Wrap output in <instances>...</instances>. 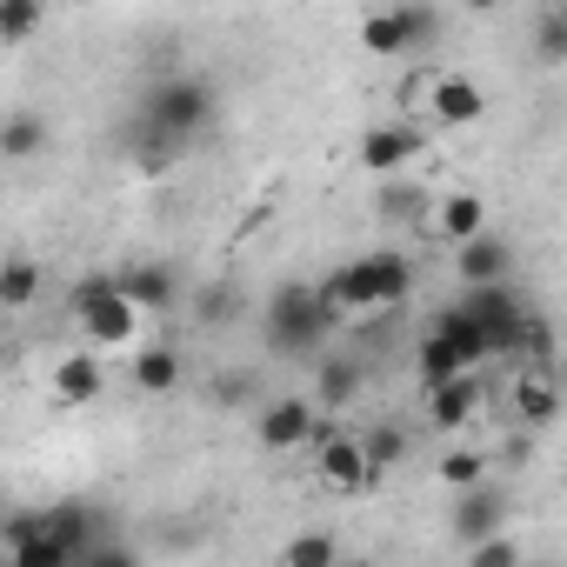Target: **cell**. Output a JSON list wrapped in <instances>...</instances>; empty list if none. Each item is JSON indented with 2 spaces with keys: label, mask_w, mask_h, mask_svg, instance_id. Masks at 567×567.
Instances as JSON below:
<instances>
[{
  "label": "cell",
  "mask_w": 567,
  "mask_h": 567,
  "mask_svg": "<svg viewBox=\"0 0 567 567\" xmlns=\"http://www.w3.org/2000/svg\"><path fill=\"white\" fill-rule=\"evenodd\" d=\"M414 368H421V394H434V388H447V381H461V374H474L467 368V354L447 341V334H421V348H414Z\"/></svg>",
  "instance_id": "cell-16"
},
{
  "label": "cell",
  "mask_w": 567,
  "mask_h": 567,
  "mask_svg": "<svg viewBox=\"0 0 567 567\" xmlns=\"http://www.w3.org/2000/svg\"><path fill=\"white\" fill-rule=\"evenodd\" d=\"M434 28H441L434 8H388V14L361 21V48L368 54H414L421 41H434Z\"/></svg>",
  "instance_id": "cell-8"
},
{
  "label": "cell",
  "mask_w": 567,
  "mask_h": 567,
  "mask_svg": "<svg viewBox=\"0 0 567 567\" xmlns=\"http://www.w3.org/2000/svg\"><path fill=\"white\" fill-rule=\"evenodd\" d=\"M328 295H334L341 315H388V308H401V301L414 295V267H408V254L374 247V254H354V260L328 280Z\"/></svg>",
  "instance_id": "cell-2"
},
{
  "label": "cell",
  "mask_w": 567,
  "mask_h": 567,
  "mask_svg": "<svg viewBox=\"0 0 567 567\" xmlns=\"http://www.w3.org/2000/svg\"><path fill=\"white\" fill-rule=\"evenodd\" d=\"M74 321L94 348H121L141 328V308L121 295V280H81L74 288Z\"/></svg>",
  "instance_id": "cell-4"
},
{
  "label": "cell",
  "mask_w": 567,
  "mask_h": 567,
  "mask_svg": "<svg viewBox=\"0 0 567 567\" xmlns=\"http://www.w3.org/2000/svg\"><path fill=\"white\" fill-rule=\"evenodd\" d=\"M408 207H421V194H414V187H394V194H381V214H388V220H408Z\"/></svg>",
  "instance_id": "cell-33"
},
{
  "label": "cell",
  "mask_w": 567,
  "mask_h": 567,
  "mask_svg": "<svg viewBox=\"0 0 567 567\" xmlns=\"http://www.w3.org/2000/svg\"><path fill=\"white\" fill-rule=\"evenodd\" d=\"M334 328H341V308H334V295H328V280H321V288H315V280H288V288L267 301V321H260L267 348L288 354V361L321 354Z\"/></svg>",
  "instance_id": "cell-1"
},
{
  "label": "cell",
  "mask_w": 567,
  "mask_h": 567,
  "mask_svg": "<svg viewBox=\"0 0 567 567\" xmlns=\"http://www.w3.org/2000/svg\"><path fill=\"white\" fill-rule=\"evenodd\" d=\"M254 434H260V447H267V454L315 447V434H321V408H315L308 394H280V401H267V408H260Z\"/></svg>",
  "instance_id": "cell-7"
},
{
  "label": "cell",
  "mask_w": 567,
  "mask_h": 567,
  "mask_svg": "<svg viewBox=\"0 0 567 567\" xmlns=\"http://www.w3.org/2000/svg\"><path fill=\"white\" fill-rule=\"evenodd\" d=\"M421 127H408V121H381V127H368L361 134V167L368 174H401L408 161H421Z\"/></svg>",
  "instance_id": "cell-10"
},
{
  "label": "cell",
  "mask_w": 567,
  "mask_h": 567,
  "mask_svg": "<svg viewBox=\"0 0 567 567\" xmlns=\"http://www.w3.org/2000/svg\"><path fill=\"white\" fill-rule=\"evenodd\" d=\"M41 147H48V121L34 107H14L0 121V161H34Z\"/></svg>",
  "instance_id": "cell-20"
},
{
  "label": "cell",
  "mask_w": 567,
  "mask_h": 567,
  "mask_svg": "<svg viewBox=\"0 0 567 567\" xmlns=\"http://www.w3.org/2000/svg\"><path fill=\"white\" fill-rule=\"evenodd\" d=\"M434 227H441L454 247H467V240L487 234V200H481V194H447V200L434 207Z\"/></svg>",
  "instance_id": "cell-17"
},
{
  "label": "cell",
  "mask_w": 567,
  "mask_h": 567,
  "mask_svg": "<svg viewBox=\"0 0 567 567\" xmlns=\"http://www.w3.org/2000/svg\"><path fill=\"white\" fill-rule=\"evenodd\" d=\"M41 514H48V534H54L74 560H81L87 547H101V540H107V534H101V514H94L87 501H54V507H41Z\"/></svg>",
  "instance_id": "cell-14"
},
{
  "label": "cell",
  "mask_w": 567,
  "mask_h": 567,
  "mask_svg": "<svg viewBox=\"0 0 567 567\" xmlns=\"http://www.w3.org/2000/svg\"><path fill=\"white\" fill-rule=\"evenodd\" d=\"M507 527V494L494 487V481H481V487H467L461 501H454V540L461 547H481V540H494Z\"/></svg>",
  "instance_id": "cell-9"
},
{
  "label": "cell",
  "mask_w": 567,
  "mask_h": 567,
  "mask_svg": "<svg viewBox=\"0 0 567 567\" xmlns=\"http://www.w3.org/2000/svg\"><path fill=\"white\" fill-rule=\"evenodd\" d=\"M540 567H554V560H540Z\"/></svg>",
  "instance_id": "cell-36"
},
{
  "label": "cell",
  "mask_w": 567,
  "mask_h": 567,
  "mask_svg": "<svg viewBox=\"0 0 567 567\" xmlns=\"http://www.w3.org/2000/svg\"><path fill=\"white\" fill-rule=\"evenodd\" d=\"M101 388H107V374H101V361H94V354H68V361L54 368V401H68V408L101 401Z\"/></svg>",
  "instance_id": "cell-18"
},
{
  "label": "cell",
  "mask_w": 567,
  "mask_h": 567,
  "mask_svg": "<svg viewBox=\"0 0 567 567\" xmlns=\"http://www.w3.org/2000/svg\"><path fill=\"white\" fill-rule=\"evenodd\" d=\"M254 394V381H247V368H234L227 381H220V401H247Z\"/></svg>",
  "instance_id": "cell-34"
},
{
  "label": "cell",
  "mask_w": 567,
  "mask_h": 567,
  "mask_svg": "<svg viewBox=\"0 0 567 567\" xmlns=\"http://www.w3.org/2000/svg\"><path fill=\"white\" fill-rule=\"evenodd\" d=\"M134 388H141V394H167V388H181V354H174V348H147V354L134 361Z\"/></svg>",
  "instance_id": "cell-25"
},
{
  "label": "cell",
  "mask_w": 567,
  "mask_h": 567,
  "mask_svg": "<svg viewBox=\"0 0 567 567\" xmlns=\"http://www.w3.org/2000/svg\"><path fill=\"white\" fill-rule=\"evenodd\" d=\"M41 28V8L34 0H0V41H28Z\"/></svg>",
  "instance_id": "cell-29"
},
{
  "label": "cell",
  "mask_w": 567,
  "mask_h": 567,
  "mask_svg": "<svg viewBox=\"0 0 567 567\" xmlns=\"http://www.w3.org/2000/svg\"><path fill=\"white\" fill-rule=\"evenodd\" d=\"M481 408H487L481 374H461V381H447V388H434V394H427V427H434V434H461Z\"/></svg>",
  "instance_id": "cell-12"
},
{
  "label": "cell",
  "mask_w": 567,
  "mask_h": 567,
  "mask_svg": "<svg viewBox=\"0 0 567 567\" xmlns=\"http://www.w3.org/2000/svg\"><path fill=\"white\" fill-rule=\"evenodd\" d=\"M514 414H520V427H554L560 421V388L547 374H520L514 381Z\"/></svg>",
  "instance_id": "cell-19"
},
{
  "label": "cell",
  "mask_w": 567,
  "mask_h": 567,
  "mask_svg": "<svg viewBox=\"0 0 567 567\" xmlns=\"http://www.w3.org/2000/svg\"><path fill=\"white\" fill-rule=\"evenodd\" d=\"M527 41H534V61H540V68H560V61H567V8H540Z\"/></svg>",
  "instance_id": "cell-24"
},
{
  "label": "cell",
  "mask_w": 567,
  "mask_h": 567,
  "mask_svg": "<svg viewBox=\"0 0 567 567\" xmlns=\"http://www.w3.org/2000/svg\"><path fill=\"white\" fill-rule=\"evenodd\" d=\"M427 114H434L441 127H474V121L487 114V94H481L467 74H434V81H427Z\"/></svg>",
  "instance_id": "cell-11"
},
{
  "label": "cell",
  "mask_w": 567,
  "mask_h": 567,
  "mask_svg": "<svg viewBox=\"0 0 567 567\" xmlns=\"http://www.w3.org/2000/svg\"><path fill=\"white\" fill-rule=\"evenodd\" d=\"M121 295H127L141 315H174V308H181V274L161 267V260H141V267L121 274Z\"/></svg>",
  "instance_id": "cell-13"
},
{
  "label": "cell",
  "mask_w": 567,
  "mask_h": 567,
  "mask_svg": "<svg viewBox=\"0 0 567 567\" xmlns=\"http://www.w3.org/2000/svg\"><path fill=\"white\" fill-rule=\"evenodd\" d=\"M48 534V514H34V507H14L8 514V527H0V540H8V554H21L28 540H41Z\"/></svg>",
  "instance_id": "cell-30"
},
{
  "label": "cell",
  "mask_w": 567,
  "mask_h": 567,
  "mask_svg": "<svg viewBox=\"0 0 567 567\" xmlns=\"http://www.w3.org/2000/svg\"><path fill=\"white\" fill-rule=\"evenodd\" d=\"M454 267H461L467 288H501L507 267H514V247H507L501 234H481V240H467V247L454 254Z\"/></svg>",
  "instance_id": "cell-15"
},
{
  "label": "cell",
  "mask_w": 567,
  "mask_h": 567,
  "mask_svg": "<svg viewBox=\"0 0 567 567\" xmlns=\"http://www.w3.org/2000/svg\"><path fill=\"white\" fill-rule=\"evenodd\" d=\"M467 567H527V560H520V547H514L507 534H494V540L467 547Z\"/></svg>",
  "instance_id": "cell-31"
},
{
  "label": "cell",
  "mask_w": 567,
  "mask_h": 567,
  "mask_svg": "<svg viewBox=\"0 0 567 567\" xmlns=\"http://www.w3.org/2000/svg\"><path fill=\"white\" fill-rule=\"evenodd\" d=\"M280 567H341V547L328 527H301L288 547H280Z\"/></svg>",
  "instance_id": "cell-23"
},
{
  "label": "cell",
  "mask_w": 567,
  "mask_h": 567,
  "mask_svg": "<svg viewBox=\"0 0 567 567\" xmlns=\"http://www.w3.org/2000/svg\"><path fill=\"white\" fill-rule=\"evenodd\" d=\"M361 394V361H321V408H348Z\"/></svg>",
  "instance_id": "cell-26"
},
{
  "label": "cell",
  "mask_w": 567,
  "mask_h": 567,
  "mask_svg": "<svg viewBox=\"0 0 567 567\" xmlns=\"http://www.w3.org/2000/svg\"><path fill=\"white\" fill-rule=\"evenodd\" d=\"M434 474H441L454 494H467V487H481V481H487V461H481V454H447Z\"/></svg>",
  "instance_id": "cell-28"
},
{
  "label": "cell",
  "mask_w": 567,
  "mask_h": 567,
  "mask_svg": "<svg viewBox=\"0 0 567 567\" xmlns=\"http://www.w3.org/2000/svg\"><path fill=\"white\" fill-rule=\"evenodd\" d=\"M34 295H41V267H34L28 254H14L8 267H0V308H8V315H28Z\"/></svg>",
  "instance_id": "cell-22"
},
{
  "label": "cell",
  "mask_w": 567,
  "mask_h": 567,
  "mask_svg": "<svg viewBox=\"0 0 567 567\" xmlns=\"http://www.w3.org/2000/svg\"><path fill=\"white\" fill-rule=\"evenodd\" d=\"M454 308H461L474 328H487L501 354H507V348H520V341H527V328H534V315L520 308V295L507 288V280H501V288H467Z\"/></svg>",
  "instance_id": "cell-5"
},
{
  "label": "cell",
  "mask_w": 567,
  "mask_h": 567,
  "mask_svg": "<svg viewBox=\"0 0 567 567\" xmlns=\"http://www.w3.org/2000/svg\"><path fill=\"white\" fill-rule=\"evenodd\" d=\"M141 121H147L154 134H167L174 147H187V141L207 134V121H214V87L194 81V74H161V81L147 87V101H141Z\"/></svg>",
  "instance_id": "cell-3"
},
{
  "label": "cell",
  "mask_w": 567,
  "mask_h": 567,
  "mask_svg": "<svg viewBox=\"0 0 567 567\" xmlns=\"http://www.w3.org/2000/svg\"><path fill=\"white\" fill-rule=\"evenodd\" d=\"M361 447H368L374 474H388L394 461H408V434H401V427H374V434H361Z\"/></svg>",
  "instance_id": "cell-27"
},
{
  "label": "cell",
  "mask_w": 567,
  "mask_h": 567,
  "mask_svg": "<svg viewBox=\"0 0 567 567\" xmlns=\"http://www.w3.org/2000/svg\"><path fill=\"white\" fill-rule=\"evenodd\" d=\"M434 334H447V341H454V348L467 354V368H481V361H494V354H501V348H494V334H487V328H474V321H467L461 308H441Z\"/></svg>",
  "instance_id": "cell-21"
},
{
  "label": "cell",
  "mask_w": 567,
  "mask_h": 567,
  "mask_svg": "<svg viewBox=\"0 0 567 567\" xmlns=\"http://www.w3.org/2000/svg\"><path fill=\"white\" fill-rule=\"evenodd\" d=\"M315 474H321L334 494H354V487H374V481H381L374 461H368V447H361V434H341V427H328V421H321V434H315Z\"/></svg>",
  "instance_id": "cell-6"
},
{
  "label": "cell",
  "mask_w": 567,
  "mask_h": 567,
  "mask_svg": "<svg viewBox=\"0 0 567 567\" xmlns=\"http://www.w3.org/2000/svg\"><path fill=\"white\" fill-rule=\"evenodd\" d=\"M74 567H141V560H134V547H127V540H114V534H107V540H101V547H87Z\"/></svg>",
  "instance_id": "cell-32"
},
{
  "label": "cell",
  "mask_w": 567,
  "mask_h": 567,
  "mask_svg": "<svg viewBox=\"0 0 567 567\" xmlns=\"http://www.w3.org/2000/svg\"><path fill=\"white\" fill-rule=\"evenodd\" d=\"M341 567H374V560H341Z\"/></svg>",
  "instance_id": "cell-35"
}]
</instances>
